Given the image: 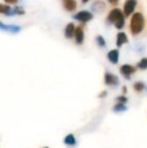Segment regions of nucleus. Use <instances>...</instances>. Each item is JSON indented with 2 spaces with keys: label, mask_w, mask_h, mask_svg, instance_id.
<instances>
[{
  "label": "nucleus",
  "mask_w": 147,
  "mask_h": 148,
  "mask_svg": "<svg viewBox=\"0 0 147 148\" xmlns=\"http://www.w3.org/2000/svg\"><path fill=\"white\" fill-rule=\"evenodd\" d=\"M105 84L108 85V86H117L119 84V80H118L117 76L111 74V73H106L105 74Z\"/></svg>",
  "instance_id": "nucleus-6"
},
{
  "label": "nucleus",
  "mask_w": 147,
  "mask_h": 148,
  "mask_svg": "<svg viewBox=\"0 0 147 148\" xmlns=\"http://www.w3.org/2000/svg\"><path fill=\"white\" fill-rule=\"evenodd\" d=\"M64 142H65V144L73 146V145H76L77 140L73 134H68L67 136L65 137V139H64Z\"/></svg>",
  "instance_id": "nucleus-14"
},
{
  "label": "nucleus",
  "mask_w": 147,
  "mask_h": 148,
  "mask_svg": "<svg viewBox=\"0 0 147 148\" xmlns=\"http://www.w3.org/2000/svg\"><path fill=\"white\" fill-rule=\"evenodd\" d=\"M75 31H76V27H75V24L73 22H70L67 26H66L65 29V35L67 38H72L75 36Z\"/></svg>",
  "instance_id": "nucleus-9"
},
{
  "label": "nucleus",
  "mask_w": 147,
  "mask_h": 148,
  "mask_svg": "<svg viewBox=\"0 0 147 148\" xmlns=\"http://www.w3.org/2000/svg\"><path fill=\"white\" fill-rule=\"evenodd\" d=\"M106 96H107V92L106 91H103L102 93L99 95V97H100V98H104V97H106Z\"/></svg>",
  "instance_id": "nucleus-23"
},
{
  "label": "nucleus",
  "mask_w": 147,
  "mask_h": 148,
  "mask_svg": "<svg viewBox=\"0 0 147 148\" xmlns=\"http://www.w3.org/2000/svg\"><path fill=\"white\" fill-rule=\"evenodd\" d=\"M63 5L66 10L68 11H74L77 8V2L76 0H62Z\"/></svg>",
  "instance_id": "nucleus-8"
},
{
  "label": "nucleus",
  "mask_w": 147,
  "mask_h": 148,
  "mask_svg": "<svg viewBox=\"0 0 147 148\" xmlns=\"http://www.w3.org/2000/svg\"><path fill=\"white\" fill-rule=\"evenodd\" d=\"M126 92H127V89H126V87H123V94H126Z\"/></svg>",
  "instance_id": "nucleus-25"
},
{
  "label": "nucleus",
  "mask_w": 147,
  "mask_h": 148,
  "mask_svg": "<svg viewBox=\"0 0 147 148\" xmlns=\"http://www.w3.org/2000/svg\"><path fill=\"white\" fill-rule=\"evenodd\" d=\"M0 13L5 14V15H12V14H14V12H13V9L10 8L9 5L0 4Z\"/></svg>",
  "instance_id": "nucleus-13"
},
{
  "label": "nucleus",
  "mask_w": 147,
  "mask_h": 148,
  "mask_svg": "<svg viewBox=\"0 0 147 148\" xmlns=\"http://www.w3.org/2000/svg\"><path fill=\"white\" fill-rule=\"evenodd\" d=\"M97 43L100 47H104L106 45V41H105V38L101 35H98L97 36Z\"/></svg>",
  "instance_id": "nucleus-19"
},
{
  "label": "nucleus",
  "mask_w": 147,
  "mask_h": 148,
  "mask_svg": "<svg viewBox=\"0 0 147 148\" xmlns=\"http://www.w3.org/2000/svg\"><path fill=\"white\" fill-rule=\"evenodd\" d=\"M127 110V106L125 105V103H120L118 102L113 108V111L116 113H119V112H125Z\"/></svg>",
  "instance_id": "nucleus-15"
},
{
  "label": "nucleus",
  "mask_w": 147,
  "mask_h": 148,
  "mask_svg": "<svg viewBox=\"0 0 147 148\" xmlns=\"http://www.w3.org/2000/svg\"><path fill=\"white\" fill-rule=\"evenodd\" d=\"M88 1H89V0H82L83 3H87V2H88Z\"/></svg>",
  "instance_id": "nucleus-26"
},
{
  "label": "nucleus",
  "mask_w": 147,
  "mask_h": 148,
  "mask_svg": "<svg viewBox=\"0 0 147 148\" xmlns=\"http://www.w3.org/2000/svg\"><path fill=\"white\" fill-rule=\"evenodd\" d=\"M44 148H49V147H44Z\"/></svg>",
  "instance_id": "nucleus-27"
},
{
  "label": "nucleus",
  "mask_w": 147,
  "mask_h": 148,
  "mask_svg": "<svg viewBox=\"0 0 147 148\" xmlns=\"http://www.w3.org/2000/svg\"><path fill=\"white\" fill-rule=\"evenodd\" d=\"M128 42V37L126 35L125 32H119L117 34V41H116V45L118 47H121L124 43Z\"/></svg>",
  "instance_id": "nucleus-10"
},
{
  "label": "nucleus",
  "mask_w": 147,
  "mask_h": 148,
  "mask_svg": "<svg viewBox=\"0 0 147 148\" xmlns=\"http://www.w3.org/2000/svg\"><path fill=\"white\" fill-rule=\"evenodd\" d=\"M136 4H137V0H126L125 4H124V14L126 17L133 13Z\"/></svg>",
  "instance_id": "nucleus-4"
},
{
  "label": "nucleus",
  "mask_w": 147,
  "mask_h": 148,
  "mask_svg": "<svg viewBox=\"0 0 147 148\" xmlns=\"http://www.w3.org/2000/svg\"><path fill=\"white\" fill-rule=\"evenodd\" d=\"M133 88L136 92H142L145 88V85L142 82H136L135 84L133 85Z\"/></svg>",
  "instance_id": "nucleus-17"
},
{
  "label": "nucleus",
  "mask_w": 147,
  "mask_h": 148,
  "mask_svg": "<svg viewBox=\"0 0 147 148\" xmlns=\"http://www.w3.org/2000/svg\"><path fill=\"white\" fill-rule=\"evenodd\" d=\"M4 1H6L9 4H15V3H17L18 0H4Z\"/></svg>",
  "instance_id": "nucleus-22"
},
{
  "label": "nucleus",
  "mask_w": 147,
  "mask_h": 148,
  "mask_svg": "<svg viewBox=\"0 0 147 148\" xmlns=\"http://www.w3.org/2000/svg\"><path fill=\"white\" fill-rule=\"evenodd\" d=\"M111 4H117L118 3V0H108Z\"/></svg>",
  "instance_id": "nucleus-24"
},
{
  "label": "nucleus",
  "mask_w": 147,
  "mask_h": 148,
  "mask_svg": "<svg viewBox=\"0 0 147 148\" xmlns=\"http://www.w3.org/2000/svg\"><path fill=\"white\" fill-rule=\"evenodd\" d=\"M0 28L2 30H8V31H11L13 33H17L20 31V27L19 26H16V25H5L4 23L0 22Z\"/></svg>",
  "instance_id": "nucleus-12"
},
{
  "label": "nucleus",
  "mask_w": 147,
  "mask_h": 148,
  "mask_svg": "<svg viewBox=\"0 0 147 148\" xmlns=\"http://www.w3.org/2000/svg\"><path fill=\"white\" fill-rule=\"evenodd\" d=\"M74 18L76 20H78V21L85 23V22H88V21H90V20L92 19V18H93V14L91 13L90 11L83 10V11H80V12H78L77 14H75Z\"/></svg>",
  "instance_id": "nucleus-3"
},
{
  "label": "nucleus",
  "mask_w": 147,
  "mask_h": 148,
  "mask_svg": "<svg viewBox=\"0 0 147 148\" xmlns=\"http://www.w3.org/2000/svg\"><path fill=\"white\" fill-rule=\"evenodd\" d=\"M136 71V68L131 64H123V66L120 68V72L121 74L125 77L126 79H129L131 77L132 74H134Z\"/></svg>",
  "instance_id": "nucleus-5"
},
{
  "label": "nucleus",
  "mask_w": 147,
  "mask_h": 148,
  "mask_svg": "<svg viewBox=\"0 0 147 148\" xmlns=\"http://www.w3.org/2000/svg\"><path fill=\"white\" fill-rule=\"evenodd\" d=\"M144 28V16L142 13H134L130 22V30L133 35L139 34Z\"/></svg>",
  "instance_id": "nucleus-2"
},
{
  "label": "nucleus",
  "mask_w": 147,
  "mask_h": 148,
  "mask_svg": "<svg viewBox=\"0 0 147 148\" xmlns=\"http://www.w3.org/2000/svg\"><path fill=\"white\" fill-rule=\"evenodd\" d=\"M125 14L121 10L118 8H114L108 14V21L110 23H113L116 28L121 29L124 27V24H125Z\"/></svg>",
  "instance_id": "nucleus-1"
},
{
  "label": "nucleus",
  "mask_w": 147,
  "mask_h": 148,
  "mask_svg": "<svg viewBox=\"0 0 147 148\" xmlns=\"http://www.w3.org/2000/svg\"><path fill=\"white\" fill-rule=\"evenodd\" d=\"M84 27L83 25H79L78 27H76V31H75V39H76V42L78 45H82L83 41H84Z\"/></svg>",
  "instance_id": "nucleus-7"
},
{
  "label": "nucleus",
  "mask_w": 147,
  "mask_h": 148,
  "mask_svg": "<svg viewBox=\"0 0 147 148\" xmlns=\"http://www.w3.org/2000/svg\"><path fill=\"white\" fill-rule=\"evenodd\" d=\"M137 68L140 69V70H146L147 69V58H143V59L138 62Z\"/></svg>",
  "instance_id": "nucleus-18"
},
{
  "label": "nucleus",
  "mask_w": 147,
  "mask_h": 148,
  "mask_svg": "<svg viewBox=\"0 0 147 148\" xmlns=\"http://www.w3.org/2000/svg\"><path fill=\"white\" fill-rule=\"evenodd\" d=\"M13 12H14V14H19V15L24 14V10L22 9L21 7H19V6H16V7L13 9Z\"/></svg>",
  "instance_id": "nucleus-20"
},
{
  "label": "nucleus",
  "mask_w": 147,
  "mask_h": 148,
  "mask_svg": "<svg viewBox=\"0 0 147 148\" xmlns=\"http://www.w3.org/2000/svg\"><path fill=\"white\" fill-rule=\"evenodd\" d=\"M108 60L112 64H117L119 60V51L118 49H112L108 53Z\"/></svg>",
  "instance_id": "nucleus-11"
},
{
  "label": "nucleus",
  "mask_w": 147,
  "mask_h": 148,
  "mask_svg": "<svg viewBox=\"0 0 147 148\" xmlns=\"http://www.w3.org/2000/svg\"><path fill=\"white\" fill-rule=\"evenodd\" d=\"M116 101L117 102H120V103H127L128 99L125 97V96H119V97H117V99H116Z\"/></svg>",
  "instance_id": "nucleus-21"
},
{
  "label": "nucleus",
  "mask_w": 147,
  "mask_h": 148,
  "mask_svg": "<svg viewBox=\"0 0 147 148\" xmlns=\"http://www.w3.org/2000/svg\"><path fill=\"white\" fill-rule=\"evenodd\" d=\"M92 8L95 10V11L101 12L103 9H105V4L103 3L102 1H95L92 5Z\"/></svg>",
  "instance_id": "nucleus-16"
}]
</instances>
